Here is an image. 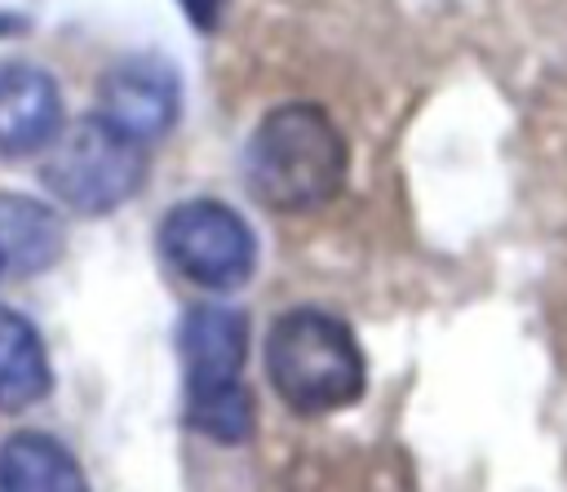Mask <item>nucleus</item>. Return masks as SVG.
Wrapping results in <instances>:
<instances>
[{
    "label": "nucleus",
    "mask_w": 567,
    "mask_h": 492,
    "mask_svg": "<svg viewBox=\"0 0 567 492\" xmlns=\"http://www.w3.org/2000/svg\"><path fill=\"white\" fill-rule=\"evenodd\" d=\"M62 248L66 230L49 204L0 191V284L44 275L62 257Z\"/></svg>",
    "instance_id": "obj_8"
},
{
    "label": "nucleus",
    "mask_w": 567,
    "mask_h": 492,
    "mask_svg": "<svg viewBox=\"0 0 567 492\" xmlns=\"http://www.w3.org/2000/svg\"><path fill=\"white\" fill-rule=\"evenodd\" d=\"M159 253L186 284L208 293H235L257 270V239L221 199L173 204L159 222Z\"/></svg>",
    "instance_id": "obj_5"
},
{
    "label": "nucleus",
    "mask_w": 567,
    "mask_h": 492,
    "mask_svg": "<svg viewBox=\"0 0 567 492\" xmlns=\"http://www.w3.org/2000/svg\"><path fill=\"white\" fill-rule=\"evenodd\" d=\"M186 377V426L213 443H244L252 434V394L244 386L248 319L235 306H195L177 332Z\"/></svg>",
    "instance_id": "obj_3"
},
{
    "label": "nucleus",
    "mask_w": 567,
    "mask_h": 492,
    "mask_svg": "<svg viewBox=\"0 0 567 492\" xmlns=\"http://www.w3.org/2000/svg\"><path fill=\"white\" fill-rule=\"evenodd\" d=\"M13 31H27V18H18V13H0V35H13Z\"/></svg>",
    "instance_id": "obj_12"
},
{
    "label": "nucleus",
    "mask_w": 567,
    "mask_h": 492,
    "mask_svg": "<svg viewBox=\"0 0 567 492\" xmlns=\"http://www.w3.org/2000/svg\"><path fill=\"white\" fill-rule=\"evenodd\" d=\"M62 133V93L58 80L35 66L4 58L0 62V155L22 160L49 151Z\"/></svg>",
    "instance_id": "obj_7"
},
{
    "label": "nucleus",
    "mask_w": 567,
    "mask_h": 492,
    "mask_svg": "<svg viewBox=\"0 0 567 492\" xmlns=\"http://www.w3.org/2000/svg\"><path fill=\"white\" fill-rule=\"evenodd\" d=\"M177 111H182L177 71H173V62H164L155 53H133L102 75L97 115H106L115 129H124L137 142L164 137L173 129Z\"/></svg>",
    "instance_id": "obj_6"
},
{
    "label": "nucleus",
    "mask_w": 567,
    "mask_h": 492,
    "mask_svg": "<svg viewBox=\"0 0 567 492\" xmlns=\"http://www.w3.org/2000/svg\"><path fill=\"white\" fill-rule=\"evenodd\" d=\"M266 377L275 394L301 412H341L368 386V363L354 332L315 306H297L279 315L266 332Z\"/></svg>",
    "instance_id": "obj_2"
},
{
    "label": "nucleus",
    "mask_w": 567,
    "mask_h": 492,
    "mask_svg": "<svg viewBox=\"0 0 567 492\" xmlns=\"http://www.w3.org/2000/svg\"><path fill=\"white\" fill-rule=\"evenodd\" d=\"M350 168L341 129L315 102H284L244 146V186L270 213H310L328 204Z\"/></svg>",
    "instance_id": "obj_1"
},
{
    "label": "nucleus",
    "mask_w": 567,
    "mask_h": 492,
    "mask_svg": "<svg viewBox=\"0 0 567 492\" xmlns=\"http://www.w3.org/2000/svg\"><path fill=\"white\" fill-rule=\"evenodd\" d=\"M146 168V142L128 137L106 115H84L75 124H62L40 177L66 208L102 217L142 191Z\"/></svg>",
    "instance_id": "obj_4"
},
{
    "label": "nucleus",
    "mask_w": 567,
    "mask_h": 492,
    "mask_svg": "<svg viewBox=\"0 0 567 492\" xmlns=\"http://www.w3.org/2000/svg\"><path fill=\"white\" fill-rule=\"evenodd\" d=\"M53 390V368L35 324L0 306V412L35 408Z\"/></svg>",
    "instance_id": "obj_9"
},
{
    "label": "nucleus",
    "mask_w": 567,
    "mask_h": 492,
    "mask_svg": "<svg viewBox=\"0 0 567 492\" xmlns=\"http://www.w3.org/2000/svg\"><path fill=\"white\" fill-rule=\"evenodd\" d=\"M0 488L4 492H84L80 461L40 430H18L0 443Z\"/></svg>",
    "instance_id": "obj_10"
},
{
    "label": "nucleus",
    "mask_w": 567,
    "mask_h": 492,
    "mask_svg": "<svg viewBox=\"0 0 567 492\" xmlns=\"http://www.w3.org/2000/svg\"><path fill=\"white\" fill-rule=\"evenodd\" d=\"M182 9H186V18H190V27L213 31L217 18H221V9H226V0H182Z\"/></svg>",
    "instance_id": "obj_11"
}]
</instances>
